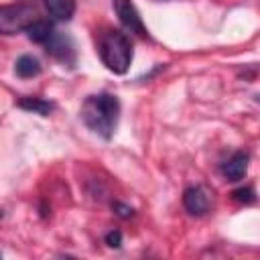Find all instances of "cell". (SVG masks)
<instances>
[{
    "label": "cell",
    "instance_id": "8992f818",
    "mask_svg": "<svg viewBox=\"0 0 260 260\" xmlns=\"http://www.w3.org/2000/svg\"><path fill=\"white\" fill-rule=\"evenodd\" d=\"M248 162H250V154L244 150L234 152L223 165H221V175L225 181H240L246 177L248 173Z\"/></svg>",
    "mask_w": 260,
    "mask_h": 260
},
{
    "label": "cell",
    "instance_id": "7a4b0ae2",
    "mask_svg": "<svg viewBox=\"0 0 260 260\" xmlns=\"http://www.w3.org/2000/svg\"><path fill=\"white\" fill-rule=\"evenodd\" d=\"M100 59L108 71L124 75L132 63V43L122 30H108L100 39Z\"/></svg>",
    "mask_w": 260,
    "mask_h": 260
},
{
    "label": "cell",
    "instance_id": "6da1fadb",
    "mask_svg": "<svg viewBox=\"0 0 260 260\" xmlns=\"http://www.w3.org/2000/svg\"><path fill=\"white\" fill-rule=\"evenodd\" d=\"M120 116V102L114 93L87 95L81 106V120L98 136L110 140Z\"/></svg>",
    "mask_w": 260,
    "mask_h": 260
},
{
    "label": "cell",
    "instance_id": "5b68a950",
    "mask_svg": "<svg viewBox=\"0 0 260 260\" xmlns=\"http://www.w3.org/2000/svg\"><path fill=\"white\" fill-rule=\"evenodd\" d=\"M47 51L59 59L61 63H67V65H73L75 63V49H73V43L69 37L61 35L55 30V35L51 37V41L47 43Z\"/></svg>",
    "mask_w": 260,
    "mask_h": 260
},
{
    "label": "cell",
    "instance_id": "30bf717a",
    "mask_svg": "<svg viewBox=\"0 0 260 260\" xmlns=\"http://www.w3.org/2000/svg\"><path fill=\"white\" fill-rule=\"evenodd\" d=\"M14 71L18 77L22 79H30V77H37L41 73V63L37 57L32 55H22L16 59V65H14Z\"/></svg>",
    "mask_w": 260,
    "mask_h": 260
},
{
    "label": "cell",
    "instance_id": "277c9868",
    "mask_svg": "<svg viewBox=\"0 0 260 260\" xmlns=\"http://www.w3.org/2000/svg\"><path fill=\"white\" fill-rule=\"evenodd\" d=\"M112 4H114V12H116L120 24L126 30L134 32L138 37H148V30H146V26L140 18V12H138V8L134 6L132 0H114Z\"/></svg>",
    "mask_w": 260,
    "mask_h": 260
},
{
    "label": "cell",
    "instance_id": "5bb4252c",
    "mask_svg": "<svg viewBox=\"0 0 260 260\" xmlns=\"http://www.w3.org/2000/svg\"><path fill=\"white\" fill-rule=\"evenodd\" d=\"M106 244H108L110 248H120V244H122V234H120L118 230L108 232V234H106Z\"/></svg>",
    "mask_w": 260,
    "mask_h": 260
},
{
    "label": "cell",
    "instance_id": "52a82bcc",
    "mask_svg": "<svg viewBox=\"0 0 260 260\" xmlns=\"http://www.w3.org/2000/svg\"><path fill=\"white\" fill-rule=\"evenodd\" d=\"M183 205L191 215H203L209 209V197L207 191L199 185L195 187H187L183 193Z\"/></svg>",
    "mask_w": 260,
    "mask_h": 260
},
{
    "label": "cell",
    "instance_id": "3957f363",
    "mask_svg": "<svg viewBox=\"0 0 260 260\" xmlns=\"http://www.w3.org/2000/svg\"><path fill=\"white\" fill-rule=\"evenodd\" d=\"M37 20V14L26 4H8L0 8V30L4 35H14L26 30L30 22Z\"/></svg>",
    "mask_w": 260,
    "mask_h": 260
},
{
    "label": "cell",
    "instance_id": "4fadbf2b",
    "mask_svg": "<svg viewBox=\"0 0 260 260\" xmlns=\"http://www.w3.org/2000/svg\"><path fill=\"white\" fill-rule=\"evenodd\" d=\"M112 209L116 211L118 217H124V219H128V217L134 215V209H132L130 205H126V203H120V201H114V203H112Z\"/></svg>",
    "mask_w": 260,
    "mask_h": 260
},
{
    "label": "cell",
    "instance_id": "ba28073f",
    "mask_svg": "<svg viewBox=\"0 0 260 260\" xmlns=\"http://www.w3.org/2000/svg\"><path fill=\"white\" fill-rule=\"evenodd\" d=\"M49 16L59 22H67L75 14V0H43Z\"/></svg>",
    "mask_w": 260,
    "mask_h": 260
},
{
    "label": "cell",
    "instance_id": "7c38bea8",
    "mask_svg": "<svg viewBox=\"0 0 260 260\" xmlns=\"http://www.w3.org/2000/svg\"><path fill=\"white\" fill-rule=\"evenodd\" d=\"M232 197L240 203H252L254 201V189L252 187H242V189H236L232 193Z\"/></svg>",
    "mask_w": 260,
    "mask_h": 260
},
{
    "label": "cell",
    "instance_id": "9c48e42d",
    "mask_svg": "<svg viewBox=\"0 0 260 260\" xmlns=\"http://www.w3.org/2000/svg\"><path fill=\"white\" fill-rule=\"evenodd\" d=\"M26 37L32 41V43H39V45H47L51 41V37L55 35V28L49 20H43V18H37L35 22L28 24V28L24 30Z\"/></svg>",
    "mask_w": 260,
    "mask_h": 260
},
{
    "label": "cell",
    "instance_id": "8fae6325",
    "mask_svg": "<svg viewBox=\"0 0 260 260\" xmlns=\"http://www.w3.org/2000/svg\"><path fill=\"white\" fill-rule=\"evenodd\" d=\"M18 106L22 110L32 112V114H39V116H49L55 110V106L51 102L43 100V98H20L18 100Z\"/></svg>",
    "mask_w": 260,
    "mask_h": 260
}]
</instances>
